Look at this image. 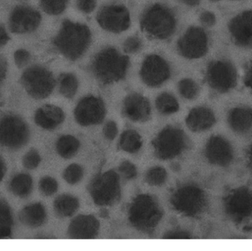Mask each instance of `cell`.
Segmentation results:
<instances>
[{
  "label": "cell",
  "instance_id": "1",
  "mask_svg": "<svg viewBox=\"0 0 252 251\" xmlns=\"http://www.w3.org/2000/svg\"><path fill=\"white\" fill-rule=\"evenodd\" d=\"M91 41V31L87 25L66 20L62 24L53 44L66 58L76 60L84 56Z\"/></svg>",
  "mask_w": 252,
  "mask_h": 251
},
{
  "label": "cell",
  "instance_id": "2",
  "mask_svg": "<svg viewBox=\"0 0 252 251\" xmlns=\"http://www.w3.org/2000/svg\"><path fill=\"white\" fill-rule=\"evenodd\" d=\"M129 64L127 56L121 54L114 47H106L96 55L92 62L91 69L100 83L111 84L125 78Z\"/></svg>",
  "mask_w": 252,
  "mask_h": 251
},
{
  "label": "cell",
  "instance_id": "3",
  "mask_svg": "<svg viewBox=\"0 0 252 251\" xmlns=\"http://www.w3.org/2000/svg\"><path fill=\"white\" fill-rule=\"evenodd\" d=\"M140 25L142 30L151 36L157 39H167L176 31V16L167 6L154 4L144 12Z\"/></svg>",
  "mask_w": 252,
  "mask_h": 251
},
{
  "label": "cell",
  "instance_id": "4",
  "mask_svg": "<svg viewBox=\"0 0 252 251\" xmlns=\"http://www.w3.org/2000/svg\"><path fill=\"white\" fill-rule=\"evenodd\" d=\"M162 212L157 200L148 195L137 196L129 209L130 223L139 231L150 232L158 225Z\"/></svg>",
  "mask_w": 252,
  "mask_h": 251
},
{
  "label": "cell",
  "instance_id": "5",
  "mask_svg": "<svg viewBox=\"0 0 252 251\" xmlns=\"http://www.w3.org/2000/svg\"><path fill=\"white\" fill-rule=\"evenodd\" d=\"M88 190L95 204L112 206L121 199L119 175L113 170L97 175L90 182Z\"/></svg>",
  "mask_w": 252,
  "mask_h": 251
},
{
  "label": "cell",
  "instance_id": "6",
  "mask_svg": "<svg viewBox=\"0 0 252 251\" xmlns=\"http://www.w3.org/2000/svg\"><path fill=\"white\" fill-rule=\"evenodd\" d=\"M154 153L161 160L173 159L186 148V135L176 127L167 126L162 130L152 142Z\"/></svg>",
  "mask_w": 252,
  "mask_h": 251
},
{
  "label": "cell",
  "instance_id": "7",
  "mask_svg": "<svg viewBox=\"0 0 252 251\" xmlns=\"http://www.w3.org/2000/svg\"><path fill=\"white\" fill-rule=\"evenodd\" d=\"M22 82L28 94L35 99L48 97L56 85L53 74L40 66H33L27 69L22 75Z\"/></svg>",
  "mask_w": 252,
  "mask_h": 251
},
{
  "label": "cell",
  "instance_id": "8",
  "mask_svg": "<svg viewBox=\"0 0 252 251\" xmlns=\"http://www.w3.org/2000/svg\"><path fill=\"white\" fill-rule=\"evenodd\" d=\"M170 201L176 211L188 217L199 215L206 206L204 192L195 186L181 187L175 192Z\"/></svg>",
  "mask_w": 252,
  "mask_h": 251
},
{
  "label": "cell",
  "instance_id": "9",
  "mask_svg": "<svg viewBox=\"0 0 252 251\" xmlns=\"http://www.w3.org/2000/svg\"><path fill=\"white\" fill-rule=\"evenodd\" d=\"M29 128L19 116L7 115L0 119V144L10 149H19L29 139Z\"/></svg>",
  "mask_w": 252,
  "mask_h": 251
},
{
  "label": "cell",
  "instance_id": "10",
  "mask_svg": "<svg viewBox=\"0 0 252 251\" xmlns=\"http://www.w3.org/2000/svg\"><path fill=\"white\" fill-rule=\"evenodd\" d=\"M207 83L219 92H226L236 85V70L226 60H216L209 65L206 73Z\"/></svg>",
  "mask_w": 252,
  "mask_h": 251
},
{
  "label": "cell",
  "instance_id": "11",
  "mask_svg": "<svg viewBox=\"0 0 252 251\" xmlns=\"http://www.w3.org/2000/svg\"><path fill=\"white\" fill-rule=\"evenodd\" d=\"M181 56L188 59H197L205 56L208 50V38L204 29L189 28L177 43Z\"/></svg>",
  "mask_w": 252,
  "mask_h": 251
},
{
  "label": "cell",
  "instance_id": "12",
  "mask_svg": "<svg viewBox=\"0 0 252 251\" xmlns=\"http://www.w3.org/2000/svg\"><path fill=\"white\" fill-rule=\"evenodd\" d=\"M171 75L168 63L158 55H150L142 62L140 77L144 84L150 87L162 85Z\"/></svg>",
  "mask_w": 252,
  "mask_h": 251
},
{
  "label": "cell",
  "instance_id": "13",
  "mask_svg": "<svg viewBox=\"0 0 252 251\" xmlns=\"http://www.w3.org/2000/svg\"><path fill=\"white\" fill-rule=\"evenodd\" d=\"M106 113V107L102 99L94 96H87L77 105L74 116L79 125L90 126L101 123Z\"/></svg>",
  "mask_w": 252,
  "mask_h": 251
},
{
  "label": "cell",
  "instance_id": "14",
  "mask_svg": "<svg viewBox=\"0 0 252 251\" xmlns=\"http://www.w3.org/2000/svg\"><path fill=\"white\" fill-rule=\"evenodd\" d=\"M96 19L103 29L115 33L124 32L130 25V13L121 4L105 6L100 9Z\"/></svg>",
  "mask_w": 252,
  "mask_h": 251
},
{
  "label": "cell",
  "instance_id": "15",
  "mask_svg": "<svg viewBox=\"0 0 252 251\" xmlns=\"http://www.w3.org/2000/svg\"><path fill=\"white\" fill-rule=\"evenodd\" d=\"M226 214L236 222L252 216V193L241 188L232 191L224 200Z\"/></svg>",
  "mask_w": 252,
  "mask_h": 251
},
{
  "label": "cell",
  "instance_id": "16",
  "mask_svg": "<svg viewBox=\"0 0 252 251\" xmlns=\"http://www.w3.org/2000/svg\"><path fill=\"white\" fill-rule=\"evenodd\" d=\"M41 19V15L34 9L26 6L16 7L10 14V29L17 33L32 32L38 28Z\"/></svg>",
  "mask_w": 252,
  "mask_h": 251
},
{
  "label": "cell",
  "instance_id": "17",
  "mask_svg": "<svg viewBox=\"0 0 252 251\" xmlns=\"http://www.w3.org/2000/svg\"><path fill=\"white\" fill-rule=\"evenodd\" d=\"M123 113L133 122H145L151 117V104L148 99L141 94H129L124 100Z\"/></svg>",
  "mask_w": 252,
  "mask_h": 251
},
{
  "label": "cell",
  "instance_id": "18",
  "mask_svg": "<svg viewBox=\"0 0 252 251\" xmlns=\"http://www.w3.org/2000/svg\"><path fill=\"white\" fill-rule=\"evenodd\" d=\"M206 157L210 163L219 166H226L233 157L232 147L225 139L215 136L206 145Z\"/></svg>",
  "mask_w": 252,
  "mask_h": 251
},
{
  "label": "cell",
  "instance_id": "19",
  "mask_svg": "<svg viewBox=\"0 0 252 251\" xmlns=\"http://www.w3.org/2000/svg\"><path fill=\"white\" fill-rule=\"evenodd\" d=\"M100 223L93 215H80L71 222L67 234L70 238L89 240L97 237Z\"/></svg>",
  "mask_w": 252,
  "mask_h": 251
},
{
  "label": "cell",
  "instance_id": "20",
  "mask_svg": "<svg viewBox=\"0 0 252 251\" xmlns=\"http://www.w3.org/2000/svg\"><path fill=\"white\" fill-rule=\"evenodd\" d=\"M229 31L234 41L241 47L252 46V11H247L232 19Z\"/></svg>",
  "mask_w": 252,
  "mask_h": 251
},
{
  "label": "cell",
  "instance_id": "21",
  "mask_svg": "<svg viewBox=\"0 0 252 251\" xmlns=\"http://www.w3.org/2000/svg\"><path fill=\"white\" fill-rule=\"evenodd\" d=\"M64 119L63 110L53 105H45L39 108L34 117L37 125L46 130H54L63 123Z\"/></svg>",
  "mask_w": 252,
  "mask_h": 251
},
{
  "label": "cell",
  "instance_id": "22",
  "mask_svg": "<svg viewBox=\"0 0 252 251\" xmlns=\"http://www.w3.org/2000/svg\"><path fill=\"white\" fill-rule=\"evenodd\" d=\"M216 122L214 113L208 108L197 107L192 109L186 119L188 128L194 132L207 131Z\"/></svg>",
  "mask_w": 252,
  "mask_h": 251
},
{
  "label": "cell",
  "instance_id": "23",
  "mask_svg": "<svg viewBox=\"0 0 252 251\" xmlns=\"http://www.w3.org/2000/svg\"><path fill=\"white\" fill-rule=\"evenodd\" d=\"M47 214L43 205L33 203L22 209L19 214V220L23 225L31 228L41 226L45 222Z\"/></svg>",
  "mask_w": 252,
  "mask_h": 251
},
{
  "label": "cell",
  "instance_id": "24",
  "mask_svg": "<svg viewBox=\"0 0 252 251\" xmlns=\"http://www.w3.org/2000/svg\"><path fill=\"white\" fill-rule=\"evenodd\" d=\"M228 122L231 128L238 133H244L252 128V110L250 108L238 107L229 113Z\"/></svg>",
  "mask_w": 252,
  "mask_h": 251
},
{
  "label": "cell",
  "instance_id": "25",
  "mask_svg": "<svg viewBox=\"0 0 252 251\" xmlns=\"http://www.w3.org/2000/svg\"><path fill=\"white\" fill-rule=\"evenodd\" d=\"M79 201L76 197L69 195H62L54 202V210L60 218L72 216L79 208Z\"/></svg>",
  "mask_w": 252,
  "mask_h": 251
},
{
  "label": "cell",
  "instance_id": "26",
  "mask_svg": "<svg viewBox=\"0 0 252 251\" xmlns=\"http://www.w3.org/2000/svg\"><path fill=\"white\" fill-rule=\"evenodd\" d=\"M9 189L15 196L28 197L32 191V178L28 174H18L12 178L9 184Z\"/></svg>",
  "mask_w": 252,
  "mask_h": 251
},
{
  "label": "cell",
  "instance_id": "27",
  "mask_svg": "<svg viewBox=\"0 0 252 251\" xmlns=\"http://www.w3.org/2000/svg\"><path fill=\"white\" fill-rule=\"evenodd\" d=\"M79 147V141L70 135L60 137L56 142L57 153L63 159L73 157L78 153Z\"/></svg>",
  "mask_w": 252,
  "mask_h": 251
},
{
  "label": "cell",
  "instance_id": "28",
  "mask_svg": "<svg viewBox=\"0 0 252 251\" xmlns=\"http://www.w3.org/2000/svg\"><path fill=\"white\" fill-rule=\"evenodd\" d=\"M142 146L140 135L133 130H127L123 133L119 140V147L129 153H136Z\"/></svg>",
  "mask_w": 252,
  "mask_h": 251
},
{
  "label": "cell",
  "instance_id": "29",
  "mask_svg": "<svg viewBox=\"0 0 252 251\" xmlns=\"http://www.w3.org/2000/svg\"><path fill=\"white\" fill-rule=\"evenodd\" d=\"M157 110L161 114L168 115L176 113L179 111V105L174 96L169 93H162L156 100Z\"/></svg>",
  "mask_w": 252,
  "mask_h": 251
},
{
  "label": "cell",
  "instance_id": "30",
  "mask_svg": "<svg viewBox=\"0 0 252 251\" xmlns=\"http://www.w3.org/2000/svg\"><path fill=\"white\" fill-rule=\"evenodd\" d=\"M78 88V81L72 73H63L59 78V91L63 97H74Z\"/></svg>",
  "mask_w": 252,
  "mask_h": 251
},
{
  "label": "cell",
  "instance_id": "31",
  "mask_svg": "<svg viewBox=\"0 0 252 251\" xmlns=\"http://www.w3.org/2000/svg\"><path fill=\"white\" fill-rule=\"evenodd\" d=\"M12 225L13 218L10 207L0 200V239L11 235Z\"/></svg>",
  "mask_w": 252,
  "mask_h": 251
},
{
  "label": "cell",
  "instance_id": "32",
  "mask_svg": "<svg viewBox=\"0 0 252 251\" xmlns=\"http://www.w3.org/2000/svg\"><path fill=\"white\" fill-rule=\"evenodd\" d=\"M179 93L184 98L193 100L199 93L198 84L189 78L182 80L178 85Z\"/></svg>",
  "mask_w": 252,
  "mask_h": 251
},
{
  "label": "cell",
  "instance_id": "33",
  "mask_svg": "<svg viewBox=\"0 0 252 251\" xmlns=\"http://www.w3.org/2000/svg\"><path fill=\"white\" fill-rule=\"evenodd\" d=\"M167 174L164 168L155 167L151 168L145 175V181L149 185L161 186L167 180Z\"/></svg>",
  "mask_w": 252,
  "mask_h": 251
},
{
  "label": "cell",
  "instance_id": "34",
  "mask_svg": "<svg viewBox=\"0 0 252 251\" xmlns=\"http://www.w3.org/2000/svg\"><path fill=\"white\" fill-rule=\"evenodd\" d=\"M68 0H41L43 10L51 15H59L64 11Z\"/></svg>",
  "mask_w": 252,
  "mask_h": 251
},
{
  "label": "cell",
  "instance_id": "35",
  "mask_svg": "<svg viewBox=\"0 0 252 251\" xmlns=\"http://www.w3.org/2000/svg\"><path fill=\"white\" fill-rule=\"evenodd\" d=\"M63 178L69 184H76L84 176V169L80 165L74 164L68 167L63 172Z\"/></svg>",
  "mask_w": 252,
  "mask_h": 251
},
{
  "label": "cell",
  "instance_id": "36",
  "mask_svg": "<svg viewBox=\"0 0 252 251\" xmlns=\"http://www.w3.org/2000/svg\"><path fill=\"white\" fill-rule=\"evenodd\" d=\"M39 190L44 195H53L58 190L57 181L51 177H44L40 181Z\"/></svg>",
  "mask_w": 252,
  "mask_h": 251
},
{
  "label": "cell",
  "instance_id": "37",
  "mask_svg": "<svg viewBox=\"0 0 252 251\" xmlns=\"http://www.w3.org/2000/svg\"><path fill=\"white\" fill-rule=\"evenodd\" d=\"M41 156L35 150H30L22 159L23 166L27 169H33L39 165Z\"/></svg>",
  "mask_w": 252,
  "mask_h": 251
},
{
  "label": "cell",
  "instance_id": "38",
  "mask_svg": "<svg viewBox=\"0 0 252 251\" xmlns=\"http://www.w3.org/2000/svg\"><path fill=\"white\" fill-rule=\"evenodd\" d=\"M142 41L136 36H130L124 41V50L127 54L137 53L142 48Z\"/></svg>",
  "mask_w": 252,
  "mask_h": 251
},
{
  "label": "cell",
  "instance_id": "39",
  "mask_svg": "<svg viewBox=\"0 0 252 251\" xmlns=\"http://www.w3.org/2000/svg\"><path fill=\"white\" fill-rule=\"evenodd\" d=\"M119 170L122 174L123 176L127 180L134 179L137 175V170H136V167L133 164L127 162V161L121 164L119 167Z\"/></svg>",
  "mask_w": 252,
  "mask_h": 251
},
{
  "label": "cell",
  "instance_id": "40",
  "mask_svg": "<svg viewBox=\"0 0 252 251\" xmlns=\"http://www.w3.org/2000/svg\"><path fill=\"white\" fill-rule=\"evenodd\" d=\"M118 129L116 122L114 121H109L105 125L103 128V135L106 139L112 141L115 139L118 135Z\"/></svg>",
  "mask_w": 252,
  "mask_h": 251
},
{
  "label": "cell",
  "instance_id": "41",
  "mask_svg": "<svg viewBox=\"0 0 252 251\" xmlns=\"http://www.w3.org/2000/svg\"><path fill=\"white\" fill-rule=\"evenodd\" d=\"M78 9L85 13H90L95 9L96 0H77Z\"/></svg>",
  "mask_w": 252,
  "mask_h": 251
},
{
  "label": "cell",
  "instance_id": "42",
  "mask_svg": "<svg viewBox=\"0 0 252 251\" xmlns=\"http://www.w3.org/2000/svg\"><path fill=\"white\" fill-rule=\"evenodd\" d=\"M30 59V54L28 52L24 50H18L15 54V60H16V65L22 67L25 66Z\"/></svg>",
  "mask_w": 252,
  "mask_h": 251
},
{
  "label": "cell",
  "instance_id": "43",
  "mask_svg": "<svg viewBox=\"0 0 252 251\" xmlns=\"http://www.w3.org/2000/svg\"><path fill=\"white\" fill-rule=\"evenodd\" d=\"M164 238L167 240H185L190 238V235L185 231H170L164 234Z\"/></svg>",
  "mask_w": 252,
  "mask_h": 251
},
{
  "label": "cell",
  "instance_id": "44",
  "mask_svg": "<svg viewBox=\"0 0 252 251\" xmlns=\"http://www.w3.org/2000/svg\"><path fill=\"white\" fill-rule=\"evenodd\" d=\"M201 23L203 25H205L207 27H212L216 23V17H215L214 14L210 12H204L201 15Z\"/></svg>",
  "mask_w": 252,
  "mask_h": 251
},
{
  "label": "cell",
  "instance_id": "45",
  "mask_svg": "<svg viewBox=\"0 0 252 251\" xmlns=\"http://www.w3.org/2000/svg\"><path fill=\"white\" fill-rule=\"evenodd\" d=\"M245 84L252 89V62L246 72Z\"/></svg>",
  "mask_w": 252,
  "mask_h": 251
},
{
  "label": "cell",
  "instance_id": "46",
  "mask_svg": "<svg viewBox=\"0 0 252 251\" xmlns=\"http://www.w3.org/2000/svg\"><path fill=\"white\" fill-rule=\"evenodd\" d=\"M8 39V35H7L5 29L3 27L0 26V47L4 45Z\"/></svg>",
  "mask_w": 252,
  "mask_h": 251
},
{
  "label": "cell",
  "instance_id": "47",
  "mask_svg": "<svg viewBox=\"0 0 252 251\" xmlns=\"http://www.w3.org/2000/svg\"><path fill=\"white\" fill-rule=\"evenodd\" d=\"M6 67L4 61L0 58V84L5 76Z\"/></svg>",
  "mask_w": 252,
  "mask_h": 251
},
{
  "label": "cell",
  "instance_id": "48",
  "mask_svg": "<svg viewBox=\"0 0 252 251\" xmlns=\"http://www.w3.org/2000/svg\"><path fill=\"white\" fill-rule=\"evenodd\" d=\"M6 172L5 164L3 162L2 159L0 158V181L4 177V174Z\"/></svg>",
  "mask_w": 252,
  "mask_h": 251
},
{
  "label": "cell",
  "instance_id": "49",
  "mask_svg": "<svg viewBox=\"0 0 252 251\" xmlns=\"http://www.w3.org/2000/svg\"><path fill=\"white\" fill-rule=\"evenodd\" d=\"M180 1L185 3V4H188V5L194 6L198 4L200 0H180Z\"/></svg>",
  "mask_w": 252,
  "mask_h": 251
},
{
  "label": "cell",
  "instance_id": "50",
  "mask_svg": "<svg viewBox=\"0 0 252 251\" xmlns=\"http://www.w3.org/2000/svg\"><path fill=\"white\" fill-rule=\"evenodd\" d=\"M109 212H108L106 209H103V210H101V212H100V217L105 218V219H106V218L109 217Z\"/></svg>",
  "mask_w": 252,
  "mask_h": 251
},
{
  "label": "cell",
  "instance_id": "51",
  "mask_svg": "<svg viewBox=\"0 0 252 251\" xmlns=\"http://www.w3.org/2000/svg\"><path fill=\"white\" fill-rule=\"evenodd\" d=\"M248 159L249 162H250V165H251L252 167V145L250 147V148L249 149Z\"/></svg>",
  "mask_w": 252,
  "mask_h": 251
},
{
  "label": "cell",
  "instance_id": "52",
  "mask_svg": "<svg viewBox=\"0 0 252 251\" xmlns=\"http://www.w3.org/2000/svg\"><path fill=\"white\" fill-rule=\"evenodd\" d=\"M171 169H173L175 172H177L180 169V166H179V164L177 163H173V165H171Z\"/></svg>",
  "mask_w": 252,
  "mask_h": 251
},
{
  "label": "cell",
  "instance_id": "53",
  "mask_svg": "<svg viewBox=\"0 0 252 251\" xmlns=\"http://www.w3.org/2000/svg\"><path fill=\"white\" fill-rule=\"evenodd\" d=\"M211 1H219V0H211Z\"/></svg>",
  "mask_w": 252,
  "mask_h": 251
}]
</instances>
